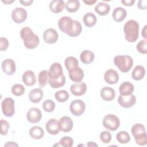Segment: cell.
Here are the masks:
<instances>
[{
	"mask_svg": "<svg viewBox=\"0 0 147 147\" xmlns=\"http://www.w3.org/2000/svg\"><path fill=\"white\" fill-rule=\"evenodd\" d=\"M97 0H87V1H83V2L88 5H92L95 2H96Z\"/></svg>",
	"mask_w": 147,
	"mask_h": 147,
	"instance_id": "cell-49",
	"label": "cell"
},
{
	"mask_svg": "<svg viewBox=\"0 0 147 147\" xmlns=\"http://www.w3.org/2000/svg\"><path fill=\"white\" fill-rule=\"evenodd\" d=\"M64 64L67 70L69 71L74 68L79 66V62L76 57L73 56H69L65 59Z\"/></svg>",
	"mask_w": 147,
	"mask_h": 147,
	"instance_id": "cell-34",
	"label": "cell"
},
{
	"mask_svg": "<svg viewBox=\"0 0 147 147\" xmlns=\"http://www.w3.org/2000/svg\"><path fill=\"white\" fill-rule=\"evenodd\" d=\"M117 141L122 144H126L130 141V136L129 134L125 131H119L116 136Z\"/></svg>",
	"mask_w": 147,
	"mask_h": 147,
	"instance_id": "cell-35",
	"label": "cell"
},
{
	"mask_svg": "<svg viewBox=\"0 0 147 147\" xmlns=\"http://www.w3.org/2000/svg\"><path fill=\"white\" fill-rule=\"evenodd\" d=\"M27 17V12L22 7H16L11 12L13 21L16 24H21L24 22Z\"/></svg>",
	"mask_w": 147,
	"mask_h": 147,
	"instance_id": "cell-9",
	"label": "cell"
},
{
	"mask_svg": "<svg viewBox=\"0 0 147 147\" xmlns=\"http://www.w3.org/2000/svg\"><path fill=\"white\" fill-rule=\"evenodd\" d=\"M30 136L35 140H40L44 136V130L40 126H34L30 128L29 130Z\"/></svg>",
	"mask_w": 147,
	"mask_h": 147,
	"instance_id": "cell-29",
	"label": "cell"
},
{
	"mask_svg": "<svg viewBox=\"0 0 147 147\" xmlns=\"http://www.w3.org/2000/svg\"><path fill=\"white\" fill-rule=\"evenodd\" d=\"M100 140L103 142L104 144H108L111 140V134L108 131H103L100 134Z\"/></svg>",
	"mask_w": 147,
	"mask_h": 147,
	"instance_id": "cell-40",
	"label": "cell"
},
{
	"mask_svg": "<svg viewBox=\"0 0 147 147\" xmlns=\"http://www.w3.org/2000/svg\"><path fill=\"white\" fill-rule=\"evenodd\" d=\"M134 90V86L130 82H123L119 87V93L122 95H131Z\"/></svg>",
	"mask_w": 147,
	"mask_h": 147,
	"instance_id": "cell-25",
	"label": "cell"
},
{
	"mask_svg": "<svg viewBox=\"0 0 147 147\" xmlns=\"http://www.w3.org/2000/svg\"><path fill=\"white\" fill-rule=\"evenodd\" d=\"M118 102L122 107L130 108L136 104V97L132 94L130 95H120L118 98Z\"/></svg>",
	"mask_w": 147,
	"mask_h": 147,
	"instance_id": "cell-10",
	"label": "cell"
},
{
	"mask_svg": "<svg viewBox=\"0 0 147 147\" xmlns=\"http://www.w3.org/2000/svg\"><path fill=\"white\" fill-rule=\"evenodd\" d=\"M9 47V41L5 37L0 38V50L1 51H6Z\"/></svg>",
	"mask_w": 147,
	"mask_h": 147,
	"instance_id": "cell-43",
	"label": "cell"
},
{
	"mask_svg": "<svg viewBox=\"0 0 147 147\" xmlns=\"http://www.w3.org/2000/svg\"><path fill=\"white\" fill-rule=\"evenodd\" d=\"M146 25H145L143 29L141 31V34L142 36V37L146 40Z\"/></svg>",
	"mask_w": 147,
	"mask_h": 147,
	"instance_id": "cell-48",
	"label": "cell"
},
{
	"mask_svg": "<svg viewBox=\"0 0 147 147\" xmlns=\"http://www.w3.org/2000/svg\"><path fill=\"white\" fill-rule=\"evenodd\" d=\"M42 107L46 112L51 113L55 109V103L52 100L47 99L43 102Z\"/></svg>",
	"mask_w": 147,
	"mask_h": 147,
	"instance_id": "cell-38",
	"label": "cell"
},
{
	"mask_svg": "<svg viewBox=\"0 0 147 147\" xmlns=\"http://www.w3.org/2000/svg\"><path fill=\"white\" fill-rule=\"evenodd\" d=\"M59 38V34L57 31L52 28L45 30L43 33V39L46 43L54 44Z\"/></svg>",
	"mask_w": 147,
	"mask_h": 147,
	"instance_id": "cell-14",
	"label": "cell"
},
{
	"mask_svg": "<svg viewBox=\"0 0 147 147\" xmlns=\"http://www.w3.org/2000/svg\"><path fill=\"white\" fill-rule=\"evenodd\" d=\"M126 16V10L122 7H117L115 8L112 14V17L113 20L117 22H120L123 21Z\"/></svg>",
	"mask_w": 147,
	"mask_h": 147,
	"instance_id": "cell-23",
	"label": "cell"
},
{
	"mask_svg": "<svg viewBox=\"0 0 147 147\" xmlns=\"http://www.w3.org/2000/svg\"><path fill=\"white\" fill-rule=\"evenodd\" d=\"M131 132L137 144L140 146H144L146 144L147 136L144 125L141 123L134 124L131 127Z\"/></svg>",
	"mask_w": 147,
	"mask_h": 147,
	"instance_id": "cell-4",
	"label": "cell"
},
{
	"mask_svg": "<svg viewBox=\"0 0 147 147\" xmlns=\"http://www.w3.org/2000/svg\"><path fill=\"white\" fill-rule=\"evenodd\" d=\"M2 69L7 75H13L16 71V63L11 59H6L2 63Z\"/></svg>",
	"mask_w": 147,
	"mask_h": 147,
	"instance_id": "cell-12",
	"label": "cell"
},
{
	"mask_svg": "<svg viewBox=\"0 0 147 147\" xmlns=\"http://www.w3.org/2000/svg\"><path fill=\"white\" fill-rule=\"evenodd\" d=\"M48 71L47 70H42L38 74V82L40 87L43 88L45 87L47 83H48Z\"/></svg>",
	"mask_w": 147,
	"mask_h": 147,
	"instance_id": "cell-33",
	"label": "cell"
},
{
	"mask_svg": "<svg viewBox=\"0 0 147 147\" xmlns=\"http://www.w3.org/2000/svg\"><path fill=\"white\" fill-rule=\"evenodd\" d=\"M139 29L140 26L136 21L133 20L127 21L123 26L125 39L129 42H135L139 36Z\"/></svg>",
	"mask_w": 147,
	"mask_h": 147,
	"instance_id": "cell-3",
	"label": "cell"
},
{
	"mask_svg": "<svg viewBox=\"0 0 147 147\" xmlns=\"http://www.w3.org/2000/svg\"><path fill=\"white\" fill-rule=\"evenodd\" d=\"M45 128L48 133L52 135H56L60 131L59 122L55 118H52L48 121L45 125Z\"/></svg>",
	"mask_w": 147,
	"mask_h": 147,
	"instance_id": "cell-19",
	"label": "cell"
},
{
	"mask_svg": "<svg viewBox=\"0 0 147 147\" xmlns=\"http://www.w3.org/2000/svg\"><path fill=\"white\" fill-rule=\"evenodd\" d=\"M114 63L122 72L126 73L131 69L133 60L129 55H117L114 59Z\"/></svg>",
	"mask_w": 147,
	"mask_h": 147,
	"instance_id": "cell-5",
	"label": "cell"
},
{
	"mask_svg": "<svg viewBox=\"0 0 147 147\" xmlns=\"http://www.w3.org/2000/svg\"><path fill=\"white\" fill-rule=\"evenodd\" d=\"M104 79L107 83L109 84H114L118 82L119 75L115 70L109 69L105 73Z\"/></svg>",
	"mask_w": 147,
	"mask_h": 147,
	"instance_id": "cell-18",
	"label": "cell"
},
{
	"mask_svg": "<svg viewBox=\"0 0 147 147\" xmlns=\"http://www.w3.org/2000/svg\"><path fill=\"white\" fill-rule=\"evenodd\" d=\"M48 83L53 88H58L61 87L65 83V77L64 75H62L60 78L56 79H49Z\"/></svg>",
	"mask_w": 147,
	"mask_h": 147,
	"instance_id": "cell-31",
	"label": "cell"
},
{
	"mask_svg": "<svg viewBox=\"0 0 147 147\" xmlns=\"http://www.w3.org/2000/svg\"><path fill=\"white\" fill-rule=\"evenodd\" d=\"M100 95L104 100L111 101L114 99L115 92L111 87H105L101 89Z\"/></svg>",
	"mask_w": 147,
	"mask_h": 147,
	"instance_id": "cell-21",
	"label": "cell"
},
{
	"mask_svg": "<svg viewBox=\"0 0 147 147\" xmlns=\"http://www.w3.org/2000/svg\"><path fill=\"white\" fill-rule=\"evenodd\" d=\"M2 2H3V3H6V4H10V3H12V2H14V1H2Z\"/></svg>",
	"mask_w": 147,
	"mask_h": 147,
	"instance_id": "cell-51",
	"label": "cell"
},
{
	"mask_svg": "<svg viewBox=\"0 0 147 147\" xmlns=\"http://www.w3.org/2000/svg\"><path fill=\"white\" fill-rule=\"evenodd\" d=\"M69 94L64 90H59L55 94V98L59 102H65L69 98Z\"/></svg>",
	"mask_w": 147,
	"mask_h": 147,
	"instance_id": "cell-36",
	"label": "cell"
},
{
	"mask_svg": "<svg viewBox=\"0 0 147 147\" xmlns=\"http://www.w3.org/2000/svg\"><path fill=\"white\" fill-rule=\"evenodd\" d=\"M145 74V69L142 65H137L131 73V77L135 80H142Z\"/></svg>",
	"mask_w": 147,
	"mask_h": 147,
	"instance_id": "cell-28",
	"label": "cell"
},
{
	"mask_svg": "<svg viewBox=\"0 0 147 147\" xmlns=\"http://www.w3.org/2000/svg\"><path fill=\"white\" fill-rule=\"evenodd\" d=\"M20 3H21L22 5L25 6H30L33 2V0H28V1H20Z\"/></svg>",
	"mask_w": 147,
	"mask_h": 147,
	"instance_id": "cell-46",
	"label": "cell"
},
{
	"mask_svg": "<svg viewBox=\"0 0 147 147\" xmlns=\"http://www.w3.org/2000/svg\"><path fill=\"white\" fill-rule=\"evenodd\" d=\"M42 118V113L40 110L36 107L29 109L26 114L28 121L32 123H36L40 121Z\"/></svg>",
	"mask_w": 147,
	"mask_h": 147,
	"instance_id": "cell-11",
	"label": "cell"
},
{
	"mask_svg": "<svg viewBox=\"0 0 147 147\" xmlns=\"http://www.w3.org/2000/svg\"><path fill=\"white\" fill-rule=\"evenodd\" d=\"M87 145L88 146H98V145L95 144L94 142H88V144H87Z\"/></svg>",
	"mask_w": 147,
	"mask_h": 147,
	"instance_id": "cell-50",
	"label": "cell"
},
{
	"mask_svg": "<svg viewBox=\"0 0 147 147\" xmlns=\"http://www.w3.org/2000/svg\"><path fill=\"white\" fill-rule=\"evenodd\" d=\"M121 2L126 6H131L135 3V0H122Z\"/></svg>",
	"mask_w": 147,
	"mask_h": 147,
	"instance_id": "cell-45",
	"label": "cell"
},
{
	"mask_svg": "<svg viewBox=\"0 0 147 147\" xmlns=\"http://www.w3.org/2000/svg\"><path fill=\"white\" fill-rule=\"evenodd\" d=\"M97 21L96 16L92 13H87L83 16V22L84 25L88 28L94 26Z\"/></svg>",
	"mask_w": 147,
	"mask_h": 147,
	"instance_id": "cell-30",
	"label": "cell"
},
{
	"mask_svg": "<svg viewBox=\"0 0 147 147\" xmlns=\"http://www.w3.org/2000/svg\"><path fill=\"white\" fill-rule=\"evenodd\" d=\"M22 80L24 83L27 86L34 85L36 82L34 72L31 70L26 71L22 75Z\"/></svg>",
	"mask_w": 147,
	"mask_h": 147,
	"instance_id": "cell-20",
	"label": "cell"
},
{
	"mask_svg": "<svg viewBox=\"0 0 147 147\" xmlns=\"http://www.w3.org/2000/svg\"><path fill=\"white\" fill-rule=\"evenodd\" d=\"M11 91L14 95L19 96L25 93V88L21 84H15L11 87Z\"/></svg>",
	"mask_w": 147,
	"mask_h": 147,
	"instance_id": "cell-37",
	"label": "cell"
},
{
	"mask_svg": "<svg viewBox=\"0 0 147 147\" xmlns=\"http://www.w3.org/2000/svg\"><path fill=\"white\" fill-rule=\"evenodd\" d=\"M137 7L140 10H145L147 7V1L146 0H140L138 2Z\"/></svg>",
	"mask_w": 147,
	"mask_h": 147,
	"instance_id": "cell-44",
	"label": "cell"
},
{
	"mask_svg": "<svg viewBox=\"0 0 147 147\" xmlns=\"http://www.w3.org/2000/svg\"><path fill=\"white\" fill-rule=\"evenodd\" d=\"M102 123L103 126L110 131L117 130L120 126V121L118 117L112 114L105 115L103 119Z\"/></svg>",
	"mask_w": 147,
	"mask_h": 147,
	"instance_id": "cell-6",
	"label": "cell"
},
{
	"mask_svg": "<svg viewBox=\"0 0 147 147\" xmlns=\"http://www.w3.org/2000/svg\"><path fill=\"white\" fill-rule=\"evenodd\" d=\"M18 146V145L17 144H16L15 142H12V141H9V142H7L5 144V146Z\"/></svg>",
	"mask_w": 147,
	"mask_h": 147,
	"instance_id": "cell-47",
	"label": "cell"
},
{
	"mask_svg": "<svg viewBox=\"0 0 147 147\" xmlns=\"http://www.w3.org/2000/svg\"><path fill=\"white\" fill-rule=\"evenodd\" d=\"M59 126L60 131L65 133L70 131L73 127L72 119L68 116L62 117L59 121Z\"/></svg>",
	"mask_w": 147,
	"mask_h": 147,
	"instance_id": "cell-15",
	"label": "cell"
},
{
	"mask_svg": "<svg viewBox=\"0 0 147 147\" xmlns=\"http://www.w3.org/2000/svg\"><path fill=\"white\" fill-rule=\"evenodd\" d=\"M20 36L24 41V46L29 49H34L37 47L39 44L40 40L38 36L34 34L28 26H25L21 29Z\"/></svg>",
	"mask_w": 147,
	"mask_h": 147,
	"instance_id": "cell-2",
	"label": "cell"
},
{
	"mask_svg": "<svg viewBox=\"0 0 147 147\" xmlns=\"http://www.w3.org/2000/svg\"><path fill=\"white\" fill-rule=\"evenodd\" d=\"M80 6V3L78 0H69L65 3L67 10L69 13L77 11Z\"/></svg>",
	"mask_w": 147,
	"mask_h": 147,
	"instance_id": "cell-32",
	"label": "cell"
},
{
	"mask_svg": "<svg viewBox=\"0 0 147 147\" xmlns=\"http://www.w3.org/2000/svg\"><path fill=\"white\" fill-rule=\"evenodd\" d=\"M43 91L41 88H34L29 92V98L32 102L37 103L41 100L43 97Z\"/></svg>",
	"mask_w": 147,
	"mask_h": 147,
	"instance_id": "cell-24",
	"label": "cell"
},
{
	"mask_svg": "<svg viewBox=\"0 0 147 147\" xmlns=\"http://www.w3.org/2000/svg\"><path fill=\"white\" fill-rule=\"evenodd\" d=\"M60 146L64 147H71L74 144V140L71 137L64 136L59 141Z\"/></svg>",
	"mask_w": 147,
	"mask_h": 147,
	"instance_id": "cell-39",
	"label": "cell"
},
{
	"mask_svg": "<svg viewBox=\"0 0 147 147\" xmlns=\"http://www.w3.org/2000/svg\"><path fill=\"white\" fill-rule=\"evenodd\" d=\"M87 91V86L84 82H77L70 87V91L75 96L83 95Z\"/></svg>",
	"mask_w": 147,
	"mask_h": 147,
	"instance_id": "cell-16",
	"label": "cell"
},
{
	"mask_svg": "<svg viewBox=\"0 0 147 147\" xmlns=\"http://www.w3.org/2000/svg\"><path fill=\"white\" fill-rule=\"evenodd\" d=\"M1 134L2 136H5L7 134L8 130L10 128L9 123L3 119L1 120Z\"/></svg>",
	"mask_w": 147,
	"mask_h": 147,
	"instance_id": "cell-42",
	"label": "cell"
},
{
	"mask_svg": "<svg viewBox=\"0 0 147 147\" xmlns=\"http://www.w3.org/2000/svg\"><path fill=\"white\" fill-rule=\"evenodd\" d=\"M70 79L74 82H80L84 77V72L79 66L74 68L68 71Z\"/></svg>",
	"mask_w": 147,
	"mask_h": 147,
	"instance_id": "cell-17",
	"label": "cell"
},
{
	"mask_svg": "<svg viewBox=\"0 0 147 147\" xmlns=\"http://www.w3.org/2000/svg\"><path fill=\"white\" fill-rule=\"evenodd\" d=\"M137 50L141 53L146 54L147 53V44H146V40H141L138 44H137Z\"/></svg>",
	"mask_w": 147,
	"mask_h": 147,
	"instance_id": "cell-41",
	"label": "cell"
},
{
	"mask_svg": "<svg viewBox=\"0 0 147 147\" xmlns=\"http://www.w3.org/2000/svg\"><path fill=\"white\" fill-rule=\"evenodd\" d=\"M63 74V68L59 63H53L49 67L48 71V76L50 79H56L60 78Z\"/></svg>",
	"mask_w": 147,
	"mask_h": 147,
	"instance_id": "cell-13",
	"label": "cell"
},
{
	"mask_svg": "<svg viewBox=\"0 0 147 147\" xmlns=\"http://www.w3.org/2000/svg\"><path fill=\"white\" fill-rule=\"evenodd\" d=\"M95 12L100 16H106L109 14L110 10V6L106 3L100 2L95 6Z\"/></svg>",
	"mask_w": 147,
	"mask_h": 147,
	"instance_id": "cell-26",
	"label": "cell"
},
{
	"mask_svg": "<svg viewBox=\"0 0 147 147\" xmlns=\"http://www.w3.org/2000/svg\"><path fill=\"white\" fill-rule=\"evenodd\" d=\"M2 111L6 117H11L15 113L14 100L11 98H6L1 103Z\"/></svg>",
	"mask_w": 147,
	"mask_h": 147,
	"instance_id": "cell-7",
	"label": "cell"
},
{
	"mask_svg": "<svg viewBox=\"0 0 147 147\" xmlns=\"http://www.w3.org/2000/svg\"><path fill=\"white\" fill-rule=\"evenodd\" d=\"M95 58L94 53L89 50H84L80 55V59L81 61L84 64L91 63Z\"/></svg>",
	"mask_w": 147,
	"mask_h": 147,
	"instance_id": "cell-27",
	"label": "cell"
},
{
	"mask_svg": "<svg viewBox=\"0 0 147 147\" xmlns=\"http://www.w3.org/2000/svg\"><path fill=\"white\" fill-rule=\"evenodd\" d=\"M86 105L80 99H75L72 101L69 105L70 111L75 116H80L84 113Z\"/></svg>",
	"mask_w": 147,
	"mask_h": 147,
	"instance_id": "cell-8",
	"label": "cell"
},
{
	"mask_svg": "<svg viewBox=\"0 0 147 147\" xmlns=\"http://www.w3.org/2000/svg\"><path fill=\"white\" fill-rule=\"evenodd\" d=\"M59 29L70 37H75L80 34L82 26L80 22L73 20L68 16L61 17L58 21Z\"/></svg>",
	"mask_w": 147,
	"mask_h": 147,
	"instance_id": "cell-1",
	"label": "cell"
},
{
	"mask_svg": "<svg viewBox=\"0 0 147 147\" xmlns=\"http://www.w3.org/2000/svg\"><path fill=\"white\" fill-rule=\"evenodd\" d=\"M65 7V3L62 0H53L49 3L50 10L54 13L61 12Z\"/></svg>",
	"mask_w": 147,
	"mask_h": 147,
	"instance_id": "cell-22",
	"label": "cell"
}]
</instances>
